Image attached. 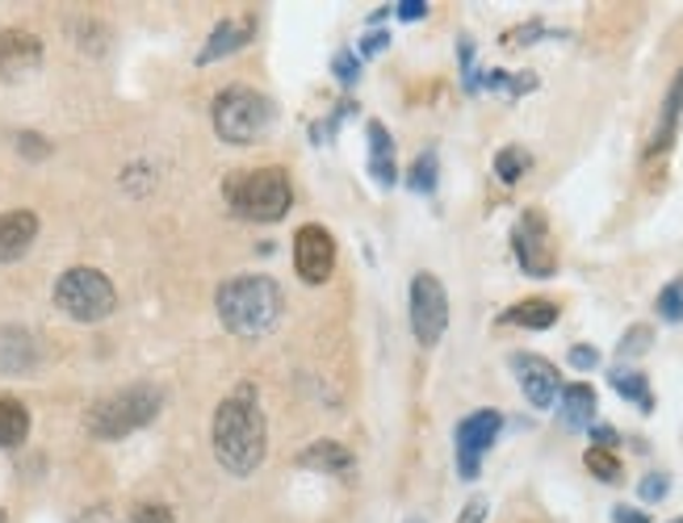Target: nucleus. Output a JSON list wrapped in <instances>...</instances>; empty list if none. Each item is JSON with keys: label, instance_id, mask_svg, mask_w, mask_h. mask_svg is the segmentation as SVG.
<instances>
[{"label": "nucleus", "instance_id": "1", "mask_svg": "<svg viewBox=\"0 0 683 523\" xmlns=\"http://www.w3.org/2000/svg\"><path fill=\"white\" fill-rule=\"evenodd\" d=\"M210 444H214V461L231 473V478H252L264 465L269 452V423H264L261 398L252 385H240L231 398H222L214 410V427H210Z\"/></svg>", "mask_w": 683, "mask_h": 523}, {"label": "nucleus", "instance_id": "2", "mask_svg": "<svg viewBox=\"0 0 683 523\" xmlns=\"http://www.w3.org/2000/svg\"><path fill=\"white\" fill-rule=\"evenodd\" d=\"M219 322L240 340H261L282 322L285 298L273 277H231L219 289Z\"/></svg>", "mask_w": 683, "mask_h": 523}, {"label": "nucleus", "instance_id": "3", "mask_svg": "<svg viewBox=\"0 0 683 523\" xmlns=\"http://www.w3.org/2000/svg\"><path fill=\"white\" fill-rule=\"evenodd\" d=\"M227 202L243 222H282L294 205V184L285 168H252L227 181Z\"/></svg>", "mask_w": 683, "mask_h": 523}, {"label": "nucleus", "instance_id": "4", "mask_svg": "<svg viewBox=\"0 0 683 523\" xmlns=\"http://www.w3.org/2000/svg\"><path fill=\"white\" fill-rule=\"evenodd\" d=\"M160 406H164V394L156 385H126L118 394L93 403V410H88V431L97 440H122V436L139 431L147 423H156Z\"/></svg>", "mask_w": 683, "mask_h": 523}, {"label": "nucleus", "instance_id": "5", "mask_svg": "<svg viewBox=\"0 0 683 523\" xmlns=\"http://www.w3.org/2000/svg\"><path fill=\"white\" fill-rule=\"evenodd\" d=\"M273 118H277V109L256 88L235 84V88L214 97V135L231 147H248V142L264 139L273 130Z\"/></svg>", "mask_w": 683, "mask_h": 523}, {"label": "nucleus", "instance_id": "6", "mask_svg": "<svg viewBox=\"0 0 683 523\" xmlns=\"http://www.w3.org/2000/svg\"><path fill=\"white\" fill-rule=\"evenodd\" d=\"M55 306L72 322H105L118 310V289L101 268H67L55 281Z\"/></svg>", "mask_w": 683, "mask_h": 523}, {"label": "nucleus", "instance_id": "7", "mask_svg": "<svg viewBox=\"0 0 683 523\" xmlns=\"http://www.w3.org/2000/svg\"><path fill=\"white\" fill-rule=\"evenodd\" d=\"M449 327V293L437 273H416L411 281V335L423 348H437Z\"/></svg>", "mask_w": 683, "mask_h": 523}, {"label": "nucleus", "instance_id": "8", "mask_svg": "<svg viewBox=\"0 0 683 523\" xmlns=\"http://www.w3.org/2000/svg\"><path fill=\"white\" fill-rule=\"evenodd\" d=\"M512 252L528 277H554L558 273V247L549 239V222L542 210H524L512 226Z\"/></svg>", "mask_w": 683, "mask_h": 523}, {"label": "nucleus", "instance_id": "9", "mask_svg": "<svg viewBox=\"0 0 683 523\" xmlns=\"http://www.w3.org/2000/svg\"><path fill=\"white\" fill-rule=\"evenodd\" d=\"M503 431V415L500 410H474L470 419L458 423V473H462L465 482H474L479 478V469H483V457L491 452V444L500 440Z\"/></svg>", "mask_w": 683, "mask_h": 523}, {"label": "nucleus", "instance_id": "10", "mask_svg": "<svg viewBox=\"0 0 683 523\" xmlns=\"http://www.w3.org/2000/svg\"><path fill=\"white\" fill-rule=\"evenodd\" d=\"M294 273L306 285H323L336 273V239L319 222H306L294 231Z\"/></svg>", "mask_w": 683, "mask_h": 523}, {"label": "nucleus", "instance_id": "11", "mask_svg": "<svg viewBox=\"0 0 683 523\" xmlns=\"http://www.w3.org/2000/svg\"><path fill=\"white\" fill-rule=\"evenodd\" d=\"M512 373H516V382H521L524 398L533 410H549V406L558 403V394H563V382H558V369L537 356V352H516L512 356Z\"/></svg>", "mask_w": 683, "mask_h": 523}, {"label": "nucleus", "instance_id": "12", "mask_svg": "<svg viewBox=\"0 0 683 523\" xmlns=\"http://www.w3.org/2000/svg\"><path fill=\"white\" fill-rule=\"evenodd\" d=\"M42 63V42L30 30H0V81L18 84Z\"/></svg>", "mask_w": 683, "mask_h": 523}, {"label": "nucleus", "instance_id": "13", "mask_svg": "<svg viewBox=\"0 0 683 523\" xmlns=\"http://www.w3.org/2000/svg\"><path fill=\"white\" fill-rule=\"evenodd\" d=\"M39 239V214L34 210H9L0 214V264L21 260Z\"/></svg>", "mask_w": 683, "mask_h": 523}, {"label": "nucleus", "instance_id": "14", "mask_svg": "<svg viewBox=\"0 0 683 523\" xmlns=\"http://www.w3.org/2000/svg\"><path fill=\"white\" fill-rule=\"evenodd\" d=\"M252 34H256V18H252V13L240 21H219V25L210 30L206 46L198 51V63L206 67V63H219V60H227V55H235V51H243V46L252 42Z\"/></svg>", "mask_w": 683, "mask_h": 523}, {"label": "nucleus", "instance_id": "15", "mask_svg": "<svg viewBox=\"0 0 683 523\" xmlns=\"http://www.w3.org/2000/svg\"><path fill=\"white\" fill-rule=\"evenodd\" d=\"M39 369V343L21 327H4L0 331V373L9 377H30Z\"/></svg>", "mask_w": 683, "mask_h": 523}, {"label": "nucleus", "instance_id": "16", "mask_svg": "<svg viewBox=\"0 0 683 523\" xmlns=\"http://www.w3.org/2000/svg\"><path fill=\"white\" fill-rule=\"evenodd\" d=\"M680 121H683V67L675 72L671 88H666V102H663V114H659V126H654V139H650V147H645L650 160L671 151V142H675V135H680Z\"/></svg>", "mask_w": 683, "mask_h": 523}, {"label": "nucleus", "instance_id": "17", "mask_svg": "<svg viewBox=\"0 0 683 523\" xmlns=\"http://www.w3.org/2000/svg\"><path fill=\"white\" fill-rule=\"evenodd\" d=\"M365 139H369V177L390 189V184L399 181V163H395V139H390V130H386L382 121H369L365 126Z\"/></svg>", "mask_w": 683, "mask_h": 523}, {"label": "nucleus", "instance_id": "18", "mask_svg": "<svg viewBox=\"0 0 683 523\" xmlns=\"http://www.w3.org/2000/svg\"><path fill=\"white\" fill-rule=\"evenodd\" d=\"M302 469H319V473H353L357 469V457L344 448L340 440H315L306 452H298Z\"/></svg>", "mask_w": 683, "mask_h": 523}, {"label": "nucleus", "instance_id": "19", "mask_svg": "<svg viewBox=\"0 0 683 523\" xmlns=\"http://www.w3.org/2000/svg\"><path fill=\"white\" fill-rule=\"evenodd\" d=\"M558 302H549V298H528V302H516L512 310H503L500 322L507 327H524V331H549L554 322H558Z\"/></svg>", "mask_w": 683, "mask_h": 523}, {"label": "nucleus", "instance_id": "20", "mask_svg": "<svg viewBox=\"0 0 683 523\" xmlns=\"http://www.w3.org/2000/svg\"><path fill=\"white\" fill-rule=\"evenodd\" d=\"M563 423L570 431H584L596 423V389L587 382H575L563 389Z\"/></svg>", "mask_w": 683, "mask_h": 523}, {"label": "nucleus", "instance_id": "21", "mask_svg": "<svg viewBox=\"0 0 683 523\" xmlns=\"http://www.w3.org/2000/svg\"><path fill=\"white\" fill-rule=\"evenodd\" d=\"M608 385L621 394L624 403H633L638 410H654V394H650V382H645V373H638V369H612L608 373Z\"/></svg>", "mask_w": 683, "mask_h": 523}, {"label": "nucleus", "instance_id": "22", "mask_svg": "<svg viewBox=\"0 0 683 523\" xmlns=\"http://www.w3.org/2000/svg\"><path fill=\"white\" fill-rule=\"evenodd\" d=\"M30 436V410L13 398H0V448H21Z\"/></svg>", "mask_w": 683, "mask_h": 523}, {"label": "nucleus", "instance_id": "23", "mask_svg": "<svg viewBox=\"0 0 683 523\" xmlns=\"http://www.w3.org/2000/svg\"><path fill=\"white\" fill-rule=\"evenodd\" d=\"M584 465L591 469V478H600V482H608V485H617L624 478L621 457H617V452H608V448H596V444L584 452Z\"/></svg>", "mask_w": 683, "mask_h": 523}, {"label": "nucleus", "instance_id": "24", "mask_svg": "<svg viewBox=\"0 0 683 523\" xmlns=\"http://www.w3.org/2000/svg\"><path fill=\"white\" fill-rule=\"evenodd\" d=\"M437 177H441V160H437V151H423L416 156V163L407 168V184L416 189V193H437Z\"/></svg>", "mask_w": 683, "mask_h": 523}, {"label": "nucleus", "instance_id": "25", "mask_svg": "<svg viewBox=\"0 0 683 523\" xmlns=\"http://www.w3.org/2000/svg\"><path fill=\"white\" fill-rule=\"evenodd\" d=\"M533 168V156L524 151V147H503L500 156H495V177H500L503 184H516Z\"/></svg>", "mask_w": 683, "mask_h": 523}, {"label": "nucleus", "instance_id": "26", "mask_svg": "<svg viewBox=\"0 0 683 523\" xmlns=\"http://www.w3.org/2000/svg\"><path fill=\"white\" fill-rule=\"evenodd\" d=\"M650 343H654V327H650V322H638V327H629V331L621 335L617 352H621L624 361H633V356L650 352Z\"/></svg>", "mask_w": 683, "mask_h": 523}, {"label": "nucleus", "instance_id": "27", "mask_svg": "<svg viewBox=\"0 0 683 523\" xmlns=\"http://www.w3.org/2000/svg\"><path fill=\"white\" fill-rule=\"evenodd\" d=\"M659 319L683 322V281H671L663 293H659Z\"/></svg>", "mask_w": 683, "mask_h": 523}, {"label": "nucleus", "instance_id": "28", "mask_svg": "<svg viewBox=\"0 0 683 523\" xmlns=\"http://www.w3.org/2000/svg\"><path fill=\"white\" fill-rule=\"evenodd\" d=\"M332 72H336V81L344 88H353V84L361 81V60H357V51H340L336 60H332Z\"/></svg>", "mask_w": 683, "mask_h": 523}, {"label": "nucleus", "instance_id": "29", "mask_svg": "<svg viewBox=\"0 0 683 523\" xmlns=\"http://www.w3.org/2000/svg\"><path fill=\"white\" fill-rule=\"evenodd\" d=\"M666 494H671V478L666 473H645L642 482H638V499L642 503H663Z\"/></svg>", "mask_w": 683, "mask_h": 523}, {"label": "nucleus", "instance_id": "30", "mask_svg": "<svg viewBox=\"0 0 683 523\" xmlns=\"http://www.w3.org/2000/svg\"><path fill=\"white\" fill-rule=\"evenodd\" d=\"M18 151L25 156V160H46V156H51V142L42 139V135H34V130H21Z\"/></svg>", "mask_w": 683, "mask_h": 523}, {"label": "nucleus", "instance_id": "31", "mask_svg": "<svg viewBox=\"0 0 683 523\" xmlns=\"http://www.w3.org/2000/svg\"><path fill=\"white\" fill-rule=\"evenodd\" d=\"M386 46H390V34H386V30H369V34L357 42V60H374V55H382Z\"/></svg>", "mask_w": 683, "mask_h": 523}, {"label": "nucleus", "instance_id": "32", "mask_svg": "<svg viewBox=\"0 0 683 523\" xmlns=\"http://www.w3.org/2000/svg\"><path fill=\"white\" fill-rule=\"evenodd\" d=\"M542 34H545L542 21H528V25H516V30H507V34H503V42H507V46H533V39H542Z\"/></svg>", "mask_w": 683, "mask_h": 523}, {"label": "nucleus", "instance_id": "33", "mask_svg": "<svg viewBox=\"0 0 683 523\" xmlns=\"http://www.w3.org/2000/svg\"><path fill=\"white\" fill-rule=\"evenodd\" d=\"M596 364H600V352H596V348H587V343H575V348H570V369L591 373Z\"/></svg>", "mask_w": 683, "mask_h": 523}, {"label": "nucleus", "instance_id": "34", "mask_svg": "<svg viewBox=\"0 0 683 523\" xmlns=\"http://www.w3.org/2000/svg\"><path fill=\"white\" fill-rule=\"evenodd\" d=\"M533 88H537V76H533V72H516V76L507 72V84H503L507 97H524V93H533Z\"/></svg>", "mask_w": 683, "mask_h": 523}, {"label": "nucleus", "instance_id": "35", "mask_svg": "<svg viewBox=\"0 0 683 523\" xmlns=\"http://www.w3.org/2000/svg\"><path fill=\"white\" fill-rule=\"evenodd\" d=\"M135 523H177V520H172V511H168V506L143 503V506H135Z\"/></svg>", "mask_w": 683, "mask_h": 523}, {"label": "nucleus", "instance_id": "36", "mask_svg": "<svg viewBox=\"0 0 683 523\" xmlns=\"http://www.w3.org/2000/svg\"><path fill=\"white\" fill-rule=\"evenodd\" d=\"M395 18L399 21H423L428 18V0H399V4H395Z\"/></svg>", "mask_w": 683, "mask_h": 523}, {"label": "nucleus", "instance_id": "37", "mask_svg": "<svg viewBox=\"0 0 683 523\" xmlns=\"http://www.w3.org/2000/svg\"><path fill=\"white\" fill-rule=\"evenodd\" d=\"M591 440H596V448H608V452H617V444H621V436H617V427H603V423H591Z\"/></svg>", "mask_w": 683, "mask_h": 523}, {"label": "nucleus", "instance_id": "38", "mask_svg": "<svg viewBox=\"0 0 683 523\" xmlns=\"http://www.w3.org/2000/svg\"><path fill=\"white\" fill-rule=\"evenodd\" d=\"M486 511H491V506H486V499H470V503H465V511H462V520H458V523H483Z\"/></svg>", "mask_w": 683, "mask_h": 523}, {"label": "nucleus", "instance_id": "39", "mask_svg": "<svg viewBox=\"0 0 683 523\" xmlns=\"http://www.w3.org/2000/svg\"><path fill=\"white\" fill-rule=\"evenodd\" d=\"M612 520L617 523H650V515L645 511H638V506H612Z\"/></svg>", "mask_w": 683, "mask_h": 523}, {"label": "nucleus", "instance_id": "40", "mask_svg": "<svg viewBox=\"0 0 683 523\" xmlns=\"http://www.w3.org/2000/svg\"><path fill=\"white\" fill-rule=\"evenodd\" d=\"M76 523H118V515H114L109 506H88V511H84Z\"/></svg>", "mask_w": 683, "mask_h": 523}, {"label": "nucleus", "instance_id": "41", "mask_svg": "<svg viewBox=\"0 0 683 523\" xmlns=\"http://www.w3.org/2000/svg\"><path fill=\"white\" fill-rule=\"evenodd\" d=\"M0 523H9V515H4V511H0Z\"/></svg>", "mask_w": 683, "mask_h": 523}, {"label": "nucleus", "instance_id": "42", "mask_svg": "<svg viewBox=\"0 0 683 523\" xmlns=\"http://www.w3.org/2000/svg\"><path fill=\"white\" fill-rule=\"evenodd\" d=\"M671 523H683V515H680V520H671Z\"/></svg>", "mask_w": 683, "mask_h": 523}, {"label": "nucleus", "instance_id": "43", "mask_svg": "<svg viewBox=\"0 0 683 523\" xmlns=\"http://www.w3.org/2000/svg\"><path fill=\"white\" fill-rule=\"evenodd\" d=\"M407 523H420V520H407Z\"/></svg>", "mask_w": 683, "mask_h": 523}]
</instances>
